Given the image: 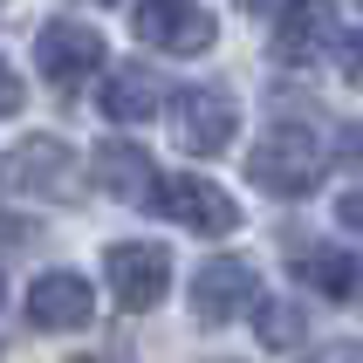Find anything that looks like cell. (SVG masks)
<instances>
[{
	"mask_svg": "<svg viewBox=\"0 0 363 363\" xmlns=\"http://www.w3.org/2000/svg\"><path fill=\"white\" fill-rule=\"evenodd\" d=\"M336 220H343L350 233H363V192H343V199H336Z\"/></svg>",
	"mask_w": 363,
	"mask_h": 363,
	"instance_id": "obj_18",
	"label": "cell"
},
{
	"mask_svg": "<svg viewBox=\"0 0 363 363\" xmlns=\"http://www.w3.org/2000/svg\"><path fill=\"white\" fill-rule=\"evenodd\" d=\"M14 110H21V76L0 62V117H14Z\"/></svg>",
	"mask_w": 363,
	"mask_h": 363,
	"instance_id": "obj_17",
	"label": "cell"
},
{
	"mask_svg": "<svg viewBox=\"0 0 363 363\" xmlns=\"http://www.w3.org/2000/svg\"><path fill=\"white\" fill-rule=\"evenodd\" d=\"M233 130H240L233 89H185L179 110H172V138H179V151H192V158H220L226 144H233Z\"/></svg>",
	"mask_w": 363,
	"mask_h": 363,
	"instance_id": "obj_7",
	"label": "cell"
},
{
	"mask_svg": "<svg viewBox=\"0 0 363 363\" xmlns=\"http://www.w3.org/2000/svg\"><path fill=\"white\" fill-rule=\"evenodd\" d=\"M96 185L110 192V199H138V206H151V192H158V164L144 158L138 144H96Z\"/></svg>",
	"mask_w": 363,
	"mask_h": 363,
	"instance_id": "obj_12",
	"label": "cell"
},
{
	"mask_svg": "<svg viewBox=\"0 0 363 363\" xmlns=\"http://www.w3.org/2000/svg\"><path fill=\"white\" fill-rule=\"evenodd\" d=\"M247 7H254V14H288L295 0H247Z\"/></svg>",
	"mask_w": 363,
	"mask_h": 363,
	"instance_id": "obj_20",
	"label": "cell"
},
{
	"mask_svg": "<svg viewBox=\"0 0 363 363\" xmlns=\"http://www.w3.org/2000/svg\"><path fill=\"white\" fill-rule=\"evenodd\" d=\"M103 288H110V302L144 315V308L164 302V288H172V254L158 240H117L103 247Z\"/></svg>",
	"mask_w": 363,
	"mask_h": 363,
	"instance_id": "obj_2",
	"label": "cell"
},
{
	"mask_svg": "<svg viewBox=\"0 0 363 363\" xmlns=\"http://www.w3.org/2000/svg\"><path fill=\"white\" fill-rule=\"evenodd\" d=\"M158 103H164L158 69H138V62L103 69V96H96V110H103L110 123H151V117H158Z\"/></svg>",
	"mask_w": 363,
	"mask_h": 363,
	"instance_id": "obj_11",
	"label": "cell"
},
{
	"mask_svg": "<svg viewBox=\"0 0 363 363\" xmlns=\"http://www.w3.org/2000/svg\"><path fill=\"white\" fill-rule=\"evenodd\" d=\"M323 48H336V14H329V0H295L288 14H274V55H281L288 69L323 62Z\"/></svg>",
	"mask_w": 363,
	"mask_h": 363,
	"instance_id": "obj_10",
	"label": "cell"
},
{
	"mask_svg": "<svg viewBox=\"0 0 363 363\" xmlns=\"http://www.w3.org/2000/svg\"><path fill=\"white\" fill-rule=\"evenodd\" d=\"M103 55H110V41H103L89 21H48V28L35 35V69L55 82V89L103 76Z\"/></svg>",
	"mask_w": 363,
	"mask_h": 363,
	"instance_id": "obj_6",
	"label": "cell"
},
{
	"mask_svg": "<svg viewBox=\"0 0 363 363\" xmlns=\"http://www.w3.org/2000/svg\"><path fill=\"white\" fill-rule=\"evenodd\" d=\"M82 363H96V357H82Z\"/></svg>",
	"mask_w": 363,
	"mask_h": 363,
	"instance_id": "obj_22",
	"label": "cell"
},
{
	"mask_svg": "<svg viewBox=\"0 0 363 363\" xmlns=\"http://www.w3.org/2000/svg\"><path fill=\"white\" fill-rule=\"evenodd\" d=\"M336 151H343V164H363V123H350V130H343V144H336Z\"/></svg>",
	"mask_w": 363,
	"mask_h": 363,
	"instance_id": "obj_19",
	"label": "cell"
},
{
	"mask_svg": "<svg viewBox=\"0 0 363 363\" xmlns=\"http://www.w3.org/2000/svg\"><path fill=\"white\" fill-rule=\"evenodd\" d=\"M302 363H363V343H350V336H329L323 350H308Z\"/></svg>",
	"mask_w": 363,
	"mask_h": 363,
	"instance_id": "obj_15",
	"label": "cell"
},
{
	"mask_svg": "<svg viewBox=\"0 0 363 363\" xmlns=\"http://www.w3.org/2000/svg\"><path fill=\"white\" fill-rule=\"evenodd\" d=\"M151 206H158V220H179L185 233H233V226H240V206H233V192H220V185L199 179V172L158 179Z\"/></svg>",
	"mask_w": 363,
	"mask_h": 363,
	"instance_id": "obj_5",
	"label": "cell"
},
{
	"mask_svg": "<svg viewBox=\"0 0 363 363\" xmlns=\"http://www.w3.org/2000/svg\"><path fill=\"white\" fill-rule=\"evenodd\" d=\"M130 35L144 48H158V55H206L220 41V28H213V14L199 0H138L130 7Z\"/></svg>",
	"mask_w": 363,
	"mask_h": 363,
	"instance_id": "obj_4",
	"label": "cell"
},
{
	"mask_svg": "<svg viewBox=\"0 0 363 363\" xmlns=\"http://www.w3.org/2000/svg\"><path fill=\"white\" fill-rule=\"evenodd\" d=\"M0 185L7 192H28V199H76V151L62 138H21L7 158H0Z\"/></svg>",
	"mask_w": 363,
	"mask_h": 363,
	"instance_id": "obj_3",
	"label": "cell"
},
{
	"mask_svg": "<svg viewBox=\"0 0 363 363\" xmlns=\"http://www.w3.org/2000/svg\"><path fill=\"white\" fill-rule=\"evenodd\" d=\"M254 336L267 350H295L302 343V308L295 302H254Z\"/></svg>",
	"mask_w": 363,
	"mask_h": 363,
	"instance_id": "obj_14",
	"label": "cell"
},
{
	"mask_svg": "<svg viewBox=\"0 0 363 363\" xmlns=\"http://www.w3.org/2000/svg\"><path fill=\"white\" fill-rule=\"evenodd\" d=\"M336 55H343V82H357V89H363V28L336 41Z\"/></svg>",
	"mask_w": 363,
	"mask_h": 363,
	"instance_id": "obj_16",
	"label": "cell"
},
{
	"mask_svg": "<svg viewBox=\"0 0 363 363\" xmlns=\"http://www.w3.org/2000/svg\"><path fill=\"white\" fill-rule=\"evenodd\" d=\"M96 315V288L82 281L76 267H48V274H35V288H28V323L48 329V336H69V329H82Z\"/></svg>",
	"mask_w": 363,
	"mask_h": 363,
	"instance_id": "obj_9",
	"label": "cell"
},
{
	"mask_svg": "<svg viewBox=\"0 0 363 363\" xmlns=\"http://www.w3.org/2000/svg\"><path fill=\"white\" fill-rule=\"evenodd\" d=\"M323 144L308 138L302 123H274L261 144H254V158H247V179L261 185L267 199H308L315 185H323Z\"/></svg>",
	"mask_w": 363,
	"mask_h": 363,
	"instance_id": "obj_1",
	"label": "cell"
},
{
	"mask_svg": "<svg viewBox=\"0 0 363 363\" xmlns=\"http://www.w3.org/2000/svg\"><path fill=\"white\" fill-rule=\"evenodd\" d=\"M295 274H302L315 295H329V302H350L363 288V261L343 254V247H308V254H295Z\"/></svg>",
	"mask_w": 363,
	"mask_h": 363,
	"instance_id": "obj_13",
	"label": "cell"
},
{
	"mask_svg": "<svg viewBox=\"0 0 363 363\" xmlns=\"http://www.w3.org/2000/svg\"><path fill=\"white\" fill-rule=\"evenodd\" d=\"M0 302H7V281H0Z\"/></svg>",
	"mask_w": 363,
	"mask_h": 363,
	"instance_id": "obj_21",
	"label": "cell"
},
{
	"mask_svg": "<svg viewBox=\"0 0 363 363\" xmlns=\"http://www.w3.org/2000/svg\"><path fill=\"white\" fill-rule=\"evenodd\" d=\"M254 302H261V274H254L240 254H220V261H206L199 274H192V315L213 323V329L247 315Z\"/></svg>",
	"mask_w": 363,
	"mask_h": 363,
	"instance_id": "obj_8",
	"label": "cell"
}]
</instances>
